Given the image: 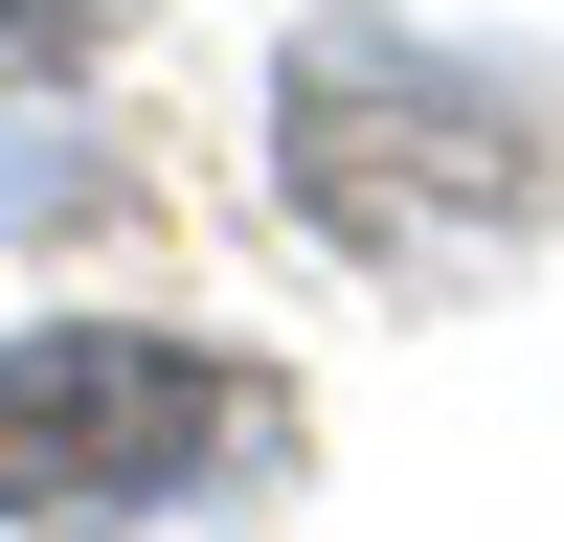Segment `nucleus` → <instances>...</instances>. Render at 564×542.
Listing matches in <instances>:
<instances>
[{
	"label": "nucleus",
	"instance_id": "1",
	"mask_svg": "<svg viewBox=\"0 0 564 542\" xmlns=\"http://www.w3.org/2000/svg\"><path fill=\"white\" fill-rule=\"evenodd\" d=\"M271 204L361 294H497L564 249V68L430 0H316L271 45Z\"/></svg>",
	"mask_w": 564,
	"mask_h": 542
},
{
	"label": "nucleus",
	"instance_id": "2",
	"mask_svg": "<svg viewBox=\"0 0 564 542\" xmlns=\"http://www.w3.org/2000/svg\"><path fill=\"white\" fill-rule=\"evenodd\" d=\"M294 475H316V406L204 316H23L0 339V542L271 520Z\"/></svg>",
	"mask_w": 564,
	"mask_h": 542
},
{
	"label": "nucleus",
	"instance_id": "3",
	"mask_svg": "<svg viewBox=\"0 0 564 542\" xmlns=\"http://www.w3.org/2000/svg\"><path fill=\"white\" fill-rule=\"evenodd\" d=\"M113 45H135V0H0V68H45V90L113 68Z\"/></svg>",
	"mask_w": 564,
	"mask_h": 542
}]
</instances>
